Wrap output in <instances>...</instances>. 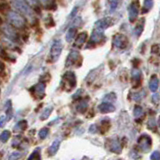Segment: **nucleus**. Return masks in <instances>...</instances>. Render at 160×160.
<instances>
[{
  "mask_svg": "<svg viewBox=\"0 0 160 160\" xmlns=\"http://www.w3.org/2000/svg\"><path fill=\"white\" fill-rule=\"evenodd\" d=\"M152 146V141L149 135L143 134L138 139V150L142 152H147Z\"/></svg>",
  "mask_w": 160,
  "mask_h": 160,
  "instance_id": "obj_1",
  "label": "nucleus"
},
{
  "mask_svg": "<svg viewBox=\"0 0 160 160\" xmlns=\"http://www.w3.org/2000/svg\"><path fill=\"white\" fill-rule=\"evenodd\" d=\"M110 150H111L112 152L114 153H120L121 152V150H122V145L120 144V142L118 141L117 139H112L111 141H110V146H109Z\"/></svg>",
  "mask_w": 160,
  "mask_h": 160,
  "instance_id": "obj_2",
  "label": "nucleus"
},
{
  "mask_svg": "<svg viewBox=\"0 0 160 160\" xmlns=\"http://www.w3.org/2000/svg\"><path fill=\"white\" fill-rule=\"evenodd\" d=\"M99 111L101 113H110V112H113L115 110V107L113 106L112 104L110 103H106V102H103L102 104H100L98 106Z\"/></svg>",
  "mask_w": 160,
  "mask_h": 160,
  "instance_id": "obj_3",
  "label": "nucleus"
},
{
  "mask_svg": "<svg viewBox=\"0 0 160 160\" xmlns=\"http://www.w3.org/2000/svg\"><path fill=\"white\" fill-rule=\"evenodd\" d=\"M98 128H99V131L102 134L105 133L110 128V120L108 118H105V119L101 120V123H100Z\"/></svg>",
  "mask_w": 160,
  "mask_h": 160,
  "instance_id": "obj_4",
  "label": "nucleus"
},
{
  "mask_svg": "<svg viewBox=\"0 0 160 160\" xmlns=\"http://www.w3.org/2000/svg\"><path fill=\"white\" fill-rule=\"evenodd\" d=\"M59 145H60V140L59 139H56L51 144V146L49 147V150H48V154L50 155V156H53V155L56 154V152L58 151Z\"/></svg>",
  "mask_w": 160,
  "mask_h": 160,
  "instance_id": "obj_5",
  "label": "nucleus"
},
{
  "mask_svg": "<svg viewBox=\"0 0 160 160\" xmlns=\"http://www.w3.org/2000/svg\"><path fill=\"white\" fill-rule=\"evenodd\" d=\"M27 128V121H25V120H21V121H19L17 124H16V126H15V131H24L25 129Z\"/></svg>",
  "mask_w": 160,
  "mask_h": 160,
  "instance_id": "obj_6",
  "label": "nucleus"
},
{
  "mask_svg": "<svg viewBox=\"0 0 160 160\" xmlns=\"http://www.w3.org/2000/svg\"><path fill=\"white\" fill-rule=\"evenodd\" d=\"M77 111L80 112V113H84L86 110L88 109V105H87V102L86 101H82L81 103H80L78 106L76 107Z\"/></svg>",
  "mask_w": 160,
  "mask_h": 160,
  "instance_id": "obj_7",
  "label": "nucleus"
},
{
  "mask_svg": "<svg viewBox=\"0 0 160 160\" xmlns=\"http://www.w3.org/2000/svg\"><path fill=\"white\" fill-rule=\"evenodd\" d=\"M10 136H11V132H10L9 130H4L1 133V135H0V140H1L2 142H6Z\"/></svg>",
  "mask_w": 160,
  "mask_h": 160,
  "instance_id": "obj_8",
  "label": "nucleus"
},
{
  "mask_svg": "<svg viewBox=\"0 0 160 160\" xmlns=\"http://www.w3.org/2000/svg\"><path fill=\"white\" fill-rule=\"evenodd\" d=\"M10 10V5L8 2H0V12L6 13Z\"/></svg>",
  "mask_w": 160,
  "mask_h": 160,
  "instance_id": "obj_9",
  "label": "nucleus"
},
{
  "mask_svg": "<svg viewBox=\"0 0 160 160\" xmlns=\"http://www.w3.org/2000/svg\"><path fill=\"white\" fill-rule=\"evenodd\" d=\"M22 157V153L19 152V151H15V152H12L11 154L9 155L8 157V160H18Z\"/></svg>",
  "mask_w": 160,
  "mask_h": 160,
  "instance_id": "obj_10",
  "label": "nucleus"
},
{
  "mask_svg": "<svg viewBox=\"0 0 160 160\" xmlns=\"http://www.w3.org/2000/svg\"><path fill=\"white\" fill-rule=\"evenodd\" d=\"M27 160H41V157H40V153H39V148H37L35 151L30 155L29 158Z\"/></svg>",
  "mask_w": 160,
  "mask_h": 160,
  "instance_id": "obj_11",
  "label": "nucleus"
},
{
  "mask_svg": "<svg viewBox=\"0 0 160 160\" xmlns=\"http://www.w3.org/2000/svg\"><path fill=\"white\" fill-rule=\"evenodd\" d=\"M52 112V107H48L45 109V111L41 114V117H40V119L41 120H45V119H47L49 116H50V114H51Z\"/></svg>",
  "mask_w": 160,
  "mask_h": 160,
  "instance_id": "obj_12",
  "label": "nucleus"
},
{
  "mask_svg": "<svg viewBox=\"0 0 160 160\" xmlns=\"http://www.w3.org/2000/svg\"><path fill=\"white\" fill-rule=\"evenodd\" d=\"M49 133V129L47 127H44L39 131V137L40 139H45L47 137V135Z\"/></svg>",
  "mask_w": 160,
  "mask_h": 160,
  "instance_id": "obj_13",
  "label": "nucleus"
},
{
  "mask_svg": "<svg viewBox=\"0 0 160 160\" xmlns=\"http://www.w3.org/2000/svg\"><path fill=\"white\" fill-rule=\"evenodd\" d=\"M143 114V109L140 107V106H135L134 108V116L137 118L141 117V115Z\"/></svg>",
  "mask_w": 160,
  "mask_h": 160,
  "instance_id": "obj_14",
  "label": "nucleus"
},
{
  "mask_svg": "<svg viewBox=\"0 0 160 160\" xmlns=\"http://www.w3.org/2000/svg\"><path fill=\"white\" fill-rule=\"evenodd\" d=\"M153 80H154V82L151 80V82H150V89H151V91H156L157 90V88H158V80L156 79V78H153Z\"/></svg>",
  "mask_w": 160,
  "mask_h": 160,
  "instance_id": "obj_15",
  "label": "nucleus"
},
{
  "mask_svg": "<svg viewBox=\"0 0 160 160\" xmlns=\"http://www.w3.org/2000/svg\"><path fill=\"white\" fill-rule=\"evenodd\" d=\"M97 131H99V128L96 124H92L91 126L89 127V132L90 133H92V134H95V133H97Z\"/></svg>",
  "mask_w": 160,
  "mask_h": 160,
  "instance_id": "obj_16",
  "label": "nucleus"
},
{
  "mask_svg": "<svg viewBox=\"0 0 160 160\" xmlns=\"http://www.w3.org/2000/svg\"><path fill=\"white\" fill-rule=\"evenodd\" d=\"M151 160H159V151H154L151 154Z\"/></svg>",
  "mask_w": 160,
  "mask_h": 160,
  "instance_id": "obj_17",
  "label": "nucleus"
},
{
  "mask_svg": "<svg viewBox=\"0 0 160 160\" xmlns=\"http://www.w3.org/2000/svg\"><path fill=\"white\" fill-rule=\"evenodd\" d=\"M5 122H6V117L3 115V116L0 117V127H2L3 125L5 124Z\"/></svg>",
  "mask_w": 160,
  "mask_h": 160,
  "instance_id": "obj_18",
  "label": "nucleus"
},
{
  "mask_svg": "<svg viewBox=\"0 0 160 160\" xmlns=\"http://www.w3.org/2000/svg\"><path fill=\"white\" fill-rule=\"evenodd\" d=\"M56 8H57V5L55 3H52L50 6H49V5H48V6H46V9H49V10H55Z\"/></svg>",
  "mask_w": 160,
  "mask_h": 160,
  "instance_id": "obj_19",
  "label": "nucleus"
},
{
  "mask_svg": "<svg viewBox=\"0 0 160 160\" xmlns=\"http://www.w3.org/2000/svg\"><path fill=\"white\" fill-rule=\"evenodd\" d=\"M34 9H35V12H36V13H38V14L41 13V11H40V8H39V7H35Z\"/></svg>",
  "mask_w": 160,
  "mask_h": 160,
  "instance_id": "obj_20",
  "label": "nucleus"
},
{
  "mask_svg": "<svg viewBox=\"0 0 160 160\" xmlns=\"http://www.w3.org/2000/svg\"><path fill=\"white\" fill-rule=\"evenodd\" d=\"M3 24V19H2V17L0 16V27H1V25Z\"/></svg>",
  "mask_w": 160,
  "mask_h": 160,
  "instance_id": "obj_21",
  "label": "nucleus"
}]
</instances>
